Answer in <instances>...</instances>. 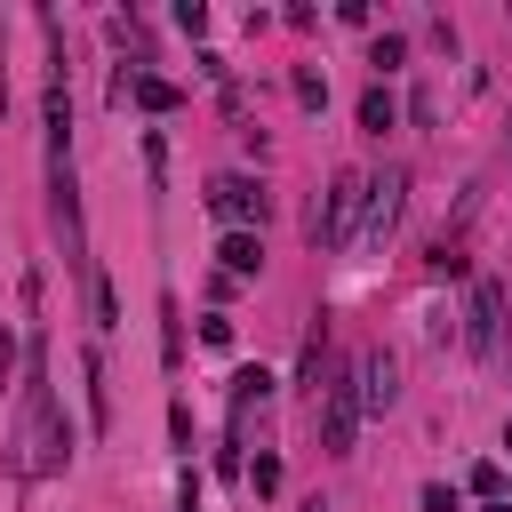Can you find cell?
Instances as JSON below:
<instances>
[{"mask_svg": "<svg viewBox=\"0 0 512 512\" xmlns=\"http://www.w3.org/2000/svg\"><path fill=\"white\" fill-rule=\"evenodd\" d=\"M264 184L256 176H240V168H224V176H208V216L224 224V232H264Z\"/></svg>", "mask_w": 512, "mask_h": 512, "instance_id": "1", "label": "cell"}, {"mask_svg": "<svg viewBox=\"0 0 512 512\" xmlns=\"http://www.w3.org/2000/svg\"><path fill=\"white\" fill-rule=\"evenodd\" d=\"M360 192H368V176H360V168H336V184H328V200L312 208L304 232H312L320 248H344V240H352V216H360Z\"/></svg>", "mask_w": 512, "mask_h": 512, "instance_id": "2", "label": "cell"}, {"mask_svg": "<svg viewBox=\"0 0 512 512\" xmlns=\"http://www.w3.org/2000/svg\"><path fill=\"white\" fill-rule=\"evenodd\" d=\"M400 192H408V176L400 168H384V176H368V192H360V248H384V232L400 224Z\"/></svg>", "mask_w": 512, "mask_h": 512, "instance_id": "3", "label": "cell"}, {"mask_svg": "<svg viewBox=\"0 0 512 512\" xmlns=\"http://www.w3.org/2000/svg\"><path fill=\"white\" fill-rule=\"evenodd\" d=\"M320 440H328V456H352V440H360V376H336V384H328V400H320Z\"/></svg>", "mask_w": 512, "mask_h": 512, "instance_id": "4", "label": "cell"}, {"mask_svg": "<svg viewBox=\"0 0 512 512\" xmlns=\"http://www.w3.org/2000/svg\"><path fill=\"white\" fill-rule=\"evenodd\" d=\"M464 344H472L480 360L504 344V288H496V280H480V288H472V304H464Z\"/></svg>", "mask_w": 512, "mask_h": 512, "instance_id": "5", "label": "cell"}, {"mask_svg": "<svg viewBox=\"0 0 512 512\" xmlns=\"http://www.w3.org/2000/svg\"><path fill=\"white\" fill-rule=\"evenodd\" d=\"M352 376H360V416H384V408L400 400V360H392V352H360Z\"/></svg>", "mask_w": 512, "mask_h": 512, "instance_id": "6", "label": "cell"}, {"mask_svg": "<svg viewBox=\"0 0 512 512\" xmlns=\"http://www.w3.org/2000/svg\"><path fill=\"white\" fill-rule=\"evenodd\" d=\"M216 264H224V280H256L264 272V232H224L216 240Z\"/></svg>", "mask_w": 512, "mask_h": 512, "instance_id": "7", "label": "cell"}, {"mask_svg": "<svg viewBox=\"0 0 512 512\" xmlns=\"http://www.w3.org/2000/svg\"><path fill=\"white\" fill-rule=\"evenodd\" d=\"M392 120H400V104H392V88H384V80H368V88H360V128H368V136H384Z\"/></svg>", "mask_w": 512, "mask_h": 512, "instance_id": "8", "label": "cell"}, {"mask_svg": "<svg viewBox=\"0 0 512 512\" xmlns=\"http://www.w3.org/2000/svg\"><path fill=\"white\" fill-rule=\"evenodd\" d=\"M128 96H136L144 112H176V104H184V88H176V80H160V72H136V88H128Z\"/></svg>", "mask_w": 512, "mask_h": 512, "instance_id": "9", "label": "cell"}, {"mask_svg": "<svg viewBox=\"0 0 512 512\" xmlns=\"http://www.w3.org/2000/svg\"><path fill=\"white\" fill-rule=\"evenodd\" d=\"M368 64H376V80H392V72L408 64V40H400V32H376V40H368Z\"/></svg>", "mask_w": 512, "mask_h": 512, "instance_id": "10", "label": "cell"}, {"mask_svg": "<svg viewBox=\"0 0 512 512\" xmlns=\"http://www.w3.org/2000/svg\"><path fill=\"white\" fill-rule=\"evenodd\" d=\"M248 400H272V368H240V376H232V416H240Z\"/></svg>", "mask_w": 512, "mask_h": 512, "instance_id": "11", "label": "cell"}, {"mask_svg": "<svg viewBox=\"0 0 512 512\" xmlns=\"http://www.w3.org/2000/svg\"><path fill=\"white\" fill-rule=\"evenodd\" d=\"M464 488H472L480 504H504V464H496V456H488V464H472V472H464Z\"/></svg>", "mask_w": 512, "mask_h": 512, "instance_id": "12", "label": "cell"}, {"mask_svg": "<svg viewBox=\"0 0 512 512\" xmlns=\"http://www.w3.org/2000/svg\"><path fill=\"white\" fill-rule=\"evenodd\" d=\"M288 88H296V104H304V112H320V104H328V80H320V72H312V64H304V72H296V80H288Z\"/></svg>", "mask_w": 512, "mask_h": 512, "instance_id": "13", "label": "cell"}, {"mask_svg": "<svg viewBox=\"0 0 512 512\" xmlns=\"http://www.w3.org/2000/svg\"><path fill=\"white\" fill-rule=\"evenodd\" d=\"M424 512H464V488H448V480H424V496H416Z\"/></svg>", "mask_w": 512, "mask_h": 512, "instance_id": "14", "label": "cell"}, {"mask_svg": "<svg viewBox=\"0 0 512 512\" xmlns=\"http://www.w3.org/2000/svg\"><path fill=\"white\" fill-rule=\"evenodd\" d=\"M248 488H256V496H280V456H256V464H248Z\"/></svg>", "mask_w": 512, "mask_h": 512, "instance_id": "15", "label": "cell"}, {"mask_svg": "<svg viewBox=\"0 0 512 512\" xmlns=\"http://www.w3.org/2000/svg\"><path fill=\"white\" fill-rule=\"evenodd\" d=\"M200 344H208V352H232V320L208 312V320H200Z\"/></svg>", "mask_w": 512, "mask_h": 512, "instance_id": "16", "label": "cell"}, {"mask_svg": "<svg viewBox=\"0 0 512 512\" xmlns=\"http://www.w3.org/2000/svg\"><path fill=\"white\" fill-rule=\"evenodd\" d=\"M176 512H200V472H192V464L176 472Z\"/></svg>", "mask_w": 512, "mask_h": 512, "instance_id": "17", "label": "cell"}, {"mask_svg": "<svg viewBox=\"0 0 512 512\" xmlns=\"http://www.w3.org/2000/svg\"><path fill=\"white\" fill-rule=\"evenodd\" d=\"M8 376H16V328L0 320V384H8Z\"/></svg>", "mask_w": 512, "mask_h": 512, "instance_id": "18", "label": "cell"}, {"mask_svg": "<svg viewBox=\"0 0 512 512\" xmlns=\"http://www.w3.org/2000/svg\"><path fill=\"white\" fill-rule=\"evenodd\" d=\"M480 512H512V504H480Z\"/></svg>", "mask_w": 512, "mask_h": 512, "instance_id": "19", "label": "cell"}, {"mask_svg": "<svg viewBox=\"0 0 512 512\" xmlns=\"http://www.w3.org/2000/svg\"><path fill=\"white\" fill-rule=\"evenodd\" d=\"M504 456H512V424H504Z\"/></svg>", "mask_w": 512, "mask_h": 512, "instance_id": "20", "label": "cell"}, {"mask_svg": "<svg viewBox=\"0 0 512 512\" xmlns=\"http://www.w3.org/2000/svg\"><path fill=\"white\" fill-rule=\"evenodd\" d=\"M304 512H328V504H304Z\"/></svg>", "mask_w": 512, "mask_h": 512, "instance_id": "21", "label": "cell"}, {"mask_svg": "<svg viewBox=\"0 0 512 512\" xmlns=\"http://www.w3.org/2000/svg\"><path fill=\"white\" fill-rule=\"evenodd\" d=\"M504 504H512V488H504Z\"/></svg>", "mask_w": 512, "mask_h": 512, "instance_id": "22", "label": "cell"}]
</instances>
